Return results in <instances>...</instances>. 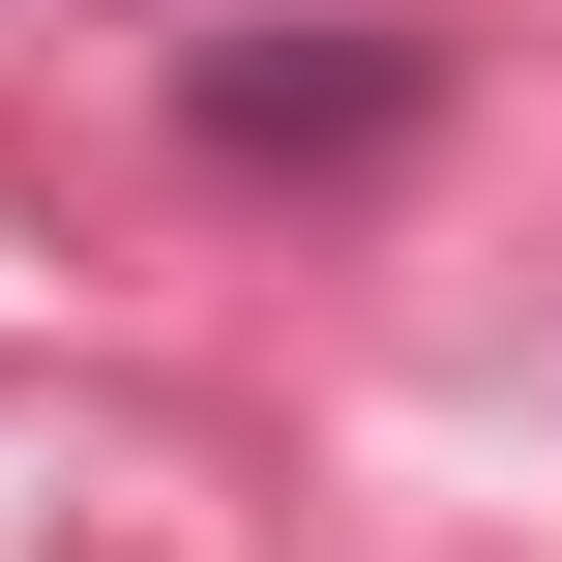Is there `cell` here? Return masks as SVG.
<instances>
[{
    "instance_id": "6da1fadb",
    "label": "cell",
    "mask_w": 562,
    "mask_h": 562,
    "mask_svg": "<svg viewBox=\"0 0 562 562\" xmlns=\"http://www.w3.org/2000/svg\"><path fill=\"white\" fill-rule=\"evenodd\" d=\"M415 119H445L415 30H207V59H178V148H207V178H385Z\"/></svg>"
}]
</instances>
